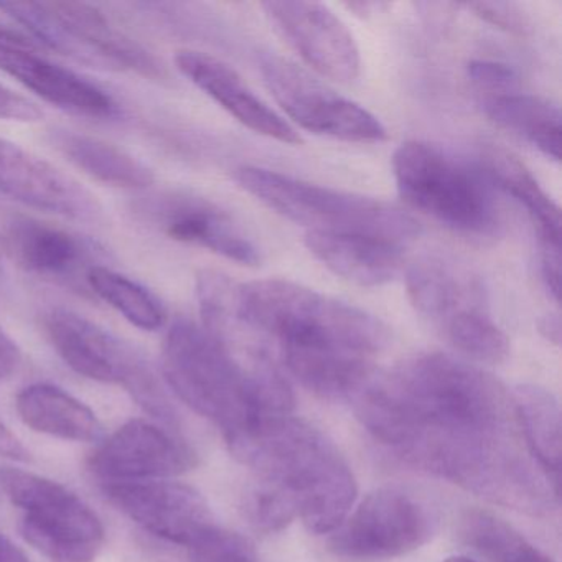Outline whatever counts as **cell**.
Segmentation results:
<instances>
[{"instance_id": "7", "label": "cell", "mask_w": 562, "mask_h": 562, "mask_svg": "<svg viewBox=\"0 0 562 562\" xmlns=\"http://www.w3.org/2000/svg\"><path fill=\"white\" fill-rule=\"evenodd\" d=\"M0 11L45 47L108 71L160 74L156 58L117 31L103 12L81 2H4Z\"/></svg>"}, {"instance_id": "31", "label": "cell", "mask_w": 562, "mask_h": 562, "mask_svg": "<svg viewBox=\"0 0 562 562\" xmlns=\"http://www.w3.org/2000/svg\"><path fill=\"white\" fill-rule=\"evenodd\" d=\"M189 549L192 562H259L249 539L216 525L206 529Z\"/></svg>"}, {"instance_id": "37", "label": "cell", "mask_w": 562, "mask_h": 562, "mask_svg": "<svg viewBox=\"0 0 562 562\" xmlns=\"http://www.w3.org/2000/svg\"><path fill=\"white\" fill-rule=\"evenodd\" d=\"M0 457L15 460V462H27L31 459V453L25 449L24 443L5 426L2 419H0Z\"/></svg>"}, {"instance_id": "11", "label": "cell", "mask_w": 562, "mask_h": 562, "mask_svg": "<svg viewBox=\"0 0 562 562\" xmlns=\"http://www.w3.org/2000/svg\"><path fill=\"white\" fill-rule=\"evenodd\" d=\"M261 8L274 31L318 75L340 83L357 80L360 48L347 25L327 5L271 0Z\"/></svg>"}, {"instance_id": "19", "label": "cell", "mask_w": 562, "mask_h": 562, "mask_svg": "<svg viewBox=\"0 0 562 562\" xmlns=\"http://www.w3.org/2000/svg\"><path fill=\"white\" fill-rule=\"evenodd\" d=\"M305 246L328 271L363 288L387 284L404 265L403 246L370 236L307 232Z\"/></svg>"}, {"instance_id": "16", "label": "cell", "mask_w": 562, "mask_h": 562, "mask_svg": "<svg viewBox=\"0 0 562 562\" xmlns=\"http://www.w3.org/2000/svg\"><path fill=\"white\" fill-rule=\"evenodd\" d=\"M139 213L176 241L209 249L243 266H258L261 252L238 223L215 203L187 193L149 196Z\"/></svg>"}, {"instance_id": "1", "label": "cell", "mask_w": 562, "mask_h": 562, "mask_svg": "<svg viewBox=\"0 0 562 562\" xmlns=\"http://www.w3.org/2000/svg\"><path fill=\"white\" fill-rule=\"evenodd\" d=\"M353 404L378 442L488 502L515 505L531 485L512 396L492 374L459 358L417 355L371 378Z\"/></svg>"}, {"instance_id": "38", "label": "cell", "mask_w": 562, "mask_h": 562, "mask_svg": "<svg viewBox=\"0 0 562 562\" xmlns=\"http://www.w3.org/2000/svg\"><path fill=\"white\" fill-rule=\"evenodd\" d=\"M538 331L549 344H561V318L558 314L542 315L538 321Z\"/></svg>"}, {"instance_id": "26", "label": "cell", "mask_w": 562, "mask_h": 562, "mask_svg": "<svg viewBox=\"0 0 562 562\" xmlns=\"http://www.w3.org/2000/svg\"><path fill=\"white\" fill-rule=\"evenodd\" d=\"M513 414L518 419L529 453L546 476L561 467V407L551 391L536 384H519L512 393Z\"/></svg>"}, {"instance_id": "6", "label": "cell", "mask_w": 562, "mask_h": 562, "mask_svg": "<svg viewBox=\"0 0 562 562\" xmlns=\"http://www.w3.org/2000/svg\"><path fill=\"white\" fill-rule=\"evenodd\" d=\"M393 176L404 202L453 232L485 235L495 228L492 183L446 150L423 140L401 144Z\"/></svg>"}, {"instance_id": "18", "label": "cell", "mask_w": 562, "mask_h": 562, "mask_svg": "<svg viewBox=\"0 0 562 562\" xmlns=\"http://www.w3.org/2000/svg\"><path fill=\"white\" fill-rule=\"evenodd\" d=\"M176 65L190 83L252 133L291 146L302 143L297 131L269 108L225 61L203 52L180 50Z\"/></svg>"}, {"instance_id": "15", "label": "cell", "mask_w": 562, "mask_h": 562, "mask_svg": "<svg viewBox=\"0 0 562 562\" xmlns=\"http://www.w3.org/2000/svg\"><path fill=\"white\" fill-rule=\"evenodd\" d=\"M0 70L42 100L71 114L113 117L117 104L103 88L52 61L29 38L0 25Z\"/></svg>"}, {"instance_id": "8", "label": "cell", "mask_w": 562, "mask_h": 562, "mask_svg": "<svg viewBox=\"0 0 562 562\" xmlns=\"http://www.w3.org/2000/svg\"><path fill=\"white\" fill-rule=\"evenodd\" d=\"M0 485L22 509L29 544L57 562H93L104 542L97 513L61 483L21 469H0Z\"/></svg>"}, {"instance_id": "29", "label": "cell", "mask_w": 562, "mask_h": 562, "mask_svg": "<svg viewBox=\"0 0 562 562\" xmlns=\"http://www.w3.org/2000/svg\"><path fill=\"white\" fill-rule=\"evenodd\" d=\"M463 541L493 562H552L496 516L472 512L462 519Z\"/></svg>"}, {"instance_id": "25", "label": "cell", "mask_w": 562, "mask_h": 562, "mask_svg": "<svg viewBox=\"0 0 562 562\" xmlns=\"http://www.w3.org/2000/svg\"><path fill=\"white\" fill-rule=\"evenodd\" d=\"M485 111L493 123L559 162L561 111L558 104L532 94H496L486 101Z\"/></svg>"}, {"instance_id": "14", "label": "cell", "mask_w": 562, "mask_h": 562, "mask_svg": "<svg viewBox=\"0 0 562 562\" xmlns=\"http://www.w3.org/2000/svg\"><path fill=\"white\" fill-rule=\"evenodd\" d=\"M45 328L61 360L88 380L123 384L133 393L154 374L130 345L83 315L55 308Z\"/></svg>"}, {"instance_id": "10", "label": "cell", "mask_w": 562, "mask_h": 562, "mask_svg": "<svg viewBox=\"0 0 562 562\" xmlns=\"http://www.w3.org/2000/svg\"><path fill=\"white\" fill-rule=\"evenodd\" d=\"M261 75L279 106L302 130L345 143L386 139V127L370 111L335 93L327 85L281 57H265Z\"/></svg>"}, {"instance_id": "36", "label": "cell", "mask_w": 562, "mask_h": 562, "mask_svg": "<svg viewBox=\"0 0 562 562\" xmlns=\"http://www.w3.org/2000/svg\"><path fill=\"white\" fill-rule=\"evenodd\" d=\"M21 363V351L0 325V380L11 376Z\"/></svg>"}, {"instance_id": "30", "label": "cell", "mask_w": 562, "mask_h": 562, "mask_svg": "<svg viewBox=\"0 0 562 562\" xmlns=\"http://www.w3.org/2000/svg\"><path fill=\"white\" fill-rule=\"evenodd\" d=\"M245 509L249 522L261 532L281 531L297 518L294 503L284 493L258 480L246 496Z\"/></svg>"}, {"instance_id": "41", "label": "cell", "mask_w": 562, "mask_h": 562, "mask_svg": "<svg viewBox=\"0 0 562 562\" xmlns=\"http://www.w3.org/2000/svg\"><path fill=\"white\" fill-rule=\"evenodd\" d=\"M443 562H476L473 559L465 558V555H452V558L446 559Z\"/></svg>"}, {"instance_id": "35", "label": "cell", "mask_w": 562, "mask_h": 562, "mask_svg": "<svg viewBox=\"0 0 562 562\" xmlns=\"http://www.w3.org/2000/svg\"><path fill=\"white\" fill-rule=\"evenodd\" d=\"M541 278L558 304L561 295V248H541Z\"/></svg>"}, {"instance_id": "2", "label": "cell", "mask_w": 562, "mask_h": 562, "mask_svg": "<svg viewBox=\"0 0 562 562\" xmlns=\"http://www.w3.org/2000/svg\"><path fill=\"white\" fill-rule=\"evenodd\" d=\"M226 443L258 482L294 503L308 531L328 535L350 515L357 480L337 446L312 424L291 414L266 416Z\"/></svg>"}, {"instance_id": "4", "label": "cell", "mask_w": 562, "mask_h": 562, "mask_svg": "<svg viewBox=\"0 0 562 562\" xmlns=\"http://www.w3.org/2000/svg\"><path fill=\"white\" fill-rule=\"evenodd\" d=\"M241 321L281 348L344 351L371 358L390 344V328L367 311L284 279L236 285Z\"/></svg>"}, {"instance_id": "22", "label": "cell", "mask_w": 562, "mask_h": 562, "mask_svg": "<svg viewBox=\"0 0 562 562\" xmlns=\"http://www.w3.org/2000/svg\"><path fill=\"white\" fill-rule=\"evenodd\" d=\"M19 416L35 432L71 442H98L103 424L83 401L54 384H32L19 393Z\"/></svg>"}, {"instance_id": "3", "label": "cell", "mask_w": 562, "mask_h": 562, "mask_svg": "<svg viewBox=\"0 0 562 562\" xmlns=\"http://www.w3.org/2000/svg\"><path fill=\"white\" fill-rule=\"evenodd\" d=\"M162 374L182 403L215 423L225 439L269 416L282 394L274 361L246 368L205 328L179 318L167 331Z\"/></svg>"}, {"instance_id": "28", "label": "cell", "mask_w": 562, "mask_h": 562, "mask_svg": "<svg viewBox=\"0 0 562 562\" xmlns=\"http://www.w3.org/2000/svg\"><path fill=\"white\" fill-rule=\"evenodd\" d=\"M439 328L460 353L473 360L496 364L508 358V337L493 321L488 305L459 312Z\"/></svg>"}, {"instance_id": "5", "label": "cell", "mask_w": 562, "mask_h": 562, "mask_svg": "<svg viewBox=\"0 0 562 562\" xmlns=\"http://www.w3.org/2000/svg\"><path fill=\"white\" fill-rule=\"evenodd\" d=\"M236 182L272 212L308 232L360 235L404 246L419 236L413 216L383 200L304 182L274 170L245 166Z\"/></svg>"}, {"instance_id": "9", "label": "cell", "mask_w": 562, "mask_h": 562, "mask_svg": "<svg viewBox=\"0 0 562 562\" xmlns=\"http://www.w3.org/2000/svg\"><path fill=\"white\" fill-rule=\"evenodd\" d=\"M437 522L426 499L400 486H384L370 493L335 529L330 548L350 561L400 558L426 544Z\"/></svg>"}, {"instance_id": "39", "label": "cell", "mask_w": 562, "mask_h": 562, "mask_svg": "<svg viewBox=\"0 0 562 562\" xmlns=\"http://www.w3.org/2000/svg\"><path fill=\"white\" fill-rule=\"evenodd\" d=\"M0 562H31L24 551L18 548L11 539L0 542Z\"/></svg>"}, {"instance_id": "20", "label": "cell", "mask_w": 562, "mask_h": 562, "mask_svg": "<svg viewBox=\"0 0 562 562\" xmlns=\"http://www.w3.org/2000/svg\"><path fill=\"white\" fill-rule=\"evenodd\" d=\"M406 288L413 307L437 327L459 312L486 305L480 282L439 258L414 262L407 269Z\"/></svg>"}, {"instance_id": "17", "label": "cell", "mask_w": 562, "mask_h": 562, "mask_svg": "<svg viewBox=\"0 0 562 562\" xmlns=\"http://www.w3.org/2000/svg\"><path fill=\"white\" fill-rule=\"evenodd\" d=\"M0 192L78 222H98L103 215L97 196L78 180L5 139H0Z\"/></svg>"}, {"instance_id": "32", "label": "cell", "mask_w": 562, "mask_h": 562, "mask_svg": "<svg viewBox=\"0 0 562 562\" xmlns=\"http://www.w3.org/2000/svg\"><path fill=\"white\" fill-rule=\"evenodd\" d=\"M469 9L486 24L508 34L522 37L531 32V19L522 8L513 2H475Z\"/></svg>"}, {"instance_id": "40", "label": "cell", "mask_w": 562, "mask_h": 562, "mask_svg": "<svg viewBox=\"0 0 562 562\" xmlns=\"http://www.w3.org/2000/svg\"><path fill=\"white\" fill-rule=\"evenodd\" d=\"M347 8L355 12L358 18L364 19L376 14L381 9H386L387 4H381V2H351V4H347Z\"/></svg>"}, {"instance_id": "27", "label": "cell", "mask_w": 562, "mask_h": 562, "mask_svg": "<svg viewBox=\"0 0 562 562\" xmlns=\"http://www.w3.org/2000/svg\"><path fill=\"white\" fill-rule=\"evenodd\" d=\"M91 291L140 330L156 331L164 327L167 311L162 302L139 282L104 268L91 266L87 272Z\"/></svg>"}, {"instance_id": "33", "label": "cell", "mask_w": 562, "mask_h": 562, "mask_svg": "<svg viewBox=\"0 0 562 562\" xmlns=\"http://www.w3.org/2000/svg\"><path fill=\"white\" fill-rule=\"evenodd\" d=\"M467 75L476 87L486 90H506L516 81V71L509 65L493 60L470 61Z\"/></svg>"}, {"instance_id": "23", "label": "cell", "mask_w": 562, "mask_h": 562, "mask_svg": "<svg viewBox=\"0 0 562 562\" xmlns=\"http://www.w3.org/2000/svg\"><path fill=\"white\" fill-rule=\"evenodd\" d=\"M483 176L518 202L535 223L541 248H561V212L539 186L528 167L512 154L488 149L483 154Z\"/></svg>"}, {"instance_id": "13", "label": "cell", "mask_w": 562, "mask_h": 562, "mask_svg": "<svg viewBox=\"0 0 562 562\" xmlns=\"http://www.w3.org/2000/svg\"><path fill=\"white\" fill-rule=\"evenodd\" d=\"M104 495L150 535L190 546L212 528L213 515L202 493L186 483L164 480L103 483Z\"/></svg>"}, {"instance_id": "42", "label": "cell", "mask_w": 562, "mask_h": 562, "mask_svg": "<svg viewBox=\"0 0 562 562\" xmlns=\"http://www.w3.org/2000/svg\"><path fill=\"white\" fill-rule=\"evenodd\" d=\"M5 539V536L4 535H0V542L4 541Z\"/></svg>"}, {"instance_id": "21", "label": "cell", "mask_w": 562, "mask_h": 562, "mask_svg": "<svg viewBox=\"0 0 562 562\" xmlns=\"http://www.w3.org/2000/svg\"><path fill=\"white\" fill-rule=\"evenodd\" d=\"M4 246L21 268L44 278H67L88 258L77 236L34 218L12 220L4 232Z\"/></svg>"}, {"instance_id": "12", "label": "cell", "mask_w": 562, "mask_h": 562, "mask_svg": "<svg viewBox=\"0 0 562 562\" xmlns=\"http://www.w3.org/2000/svg\"><path fill=\"white\" fill-rule=\"evenodd\" d=\"M195 465L196 452L179 429L144 419L121 426L90 460L103 483L172 479Z\"/></svg>"}, {"instance_id": "24", "label": "cell", "mask_w": 562, "mask_h": 562, "mask_svg": "<svg viewBox=\"0 0 562 562\" xmlns=\"http://www.w3.org/2000/svg\"><path fill=\"white\" fill-rule=\"evenodd\" d=\"M54 144L81 172L117 189L143 190L156 176L143 160L106 140L74 131H57Z\"/></svg>"}, {"instance_id": "34", "label": "cell", "mask_w": 562, "mask_h": 562, "mask_svg": "<svg viewBox=\"0 0 562 562\" xmlns=\"http://www.w3.org/2000/svg\"><path fill=\"white\" fill-rule=\"evenodd\" d=\"M44 111L22 94L0 83V120L14 123H38Z\"/></svg>"}]
</instances>
